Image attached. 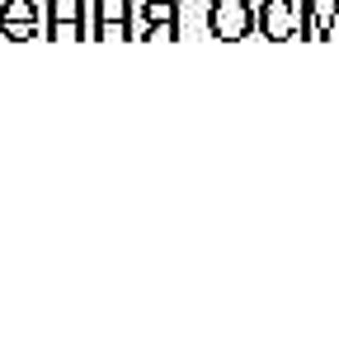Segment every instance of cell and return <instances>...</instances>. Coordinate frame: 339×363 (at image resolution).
Masks as SVG:
<instances>
[{
    "mask_svg": "<svg viewBox=\"0 0 339 363\" xmlns=\"http://www.w3.org/2000/svg\"><path fill=\"white\" fill-rule=\"evenodd\" d=\"M42 38H57V43L85 38V0H47Z\"/></svg>",
    "mask_w": 339,
    "mask_h": 363,
    "instance_id": "obj_1",
    "label": "cell"
},
{
    "mask_svg": "<svg viewBox=\"0 0 339 363\" xmlns=\"http://www.w3.org/2000/svg\"><path fill=\"white\" fill-rule=\"evenodd\" d=\"M245 28H250V10H245L241 0H222L217 10H212V33H222V38H241Z\"/></svg>",
    "mask_w": 339,
    "mask_h": 363,
    "instance_id": "obj_3",
    "label": "cell"
},
{
    "mask_svg": "<svg viewBox=\"0 0 339 363\" xmlns=\"http://www.w3.org/2000/svg\"><path fill=\"white\" fill-rule=\"evenodd\" d=\"M0 38H5V14H0Z\"/></svg>",
    "mask_w": 339,
    "mask_h": 363,
    "instance_id": "obj_5",
    "label": "cell"
},
{
    "mask_svg": "<svg viewBox=\"0 0 339 363\" xmlns=\"http://www.w3.org/2000/svg\"><path fill=\"white\" fill-rule=\"evenodd\" d=\"M0 14H5V38L10 43L42 38V14H47V5H38V0H0Z\"/></svg>",
    "mask_w": 339,
    "mask_h": 363,
    "instance_id": "obj_2",
    "label": "cell"
},
{
    "mask_svg": "<svg viewBox=\"0 0 339 363\" xmlns=\"http://www.w3.org/2000/svg\"><path fill=\"white\" fill-rule=\"evenodd\" d=\"M287 24H292V5H287V0H273L269 10H264V33H269V38H283Z\"/></svg>",
    "mask_w": 339,
    "mask_h": 363,
    "instance_id": "obj_4",
    "label": "cell"
}]
</instances>
